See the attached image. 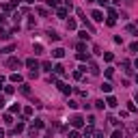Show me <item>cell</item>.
<instances>
[{
    "label": "cell",
    "instance_id": "4316f807",
    "mask_svg": "<svg viewBox=\"0 0 138 138\" xmlns=\"http://www.w3.org/2000/svg\"><path fill=\"white\" fill-rule=\"evenodd\" d=\"M134 65H136V67H138V58H136V61H134Z\"/></svg>",
    "mask_w": 138,
    "mask_h": 138
},
{
    "label": "cell",
    "instance_id": "44dd1931",
    "mask_svg": "<svg viewBox=\"0 0 138 138\" xmlns=\"http://www.w3.org/2000/svg\"><path fill=\"white\" fill-rule=\"evenodd\" d=\"M47 4L50 7H58V0H47Z\"/></svg>",
    "mask_w": 138,
    "mask_h": 138
},
{
    "label": "cell",
    "instance_id": "277c9868",
    "mask_svg": "<svg viewBox=\"0 0 138 138\" xmlns=\"http://www.w3.org/2000/svg\"><path fill=\"white\" fill-rule=\"evenodd\" d=\"M91 17H93L95 22H101V20H104V13H101V11H93V13H91Z\"/></svg>",
    "mask_w": 138,
    "mask_h": 138
},
{
    "label": "cell",
    "instance_id": "d6986e66",
    "mask_svg": "<svg viewBox=\"0 0 138 138\" xmlns=\"http://www.w3.org/2000/svg\"><path fill=\"white\" fill-rule=\"evenodd\" d=\"M95 106H97V108H99V110H101V108H104L106 104H104V101H101V99H97V101H95Z\"/></svg>",
    "mask_w": 138,
    "mask_h": 138
},
{
    "label": "cell",
    "instance_id": "5b68a950",
    "mask_svg": "<svg viewBox=\"0 0 138 138\" xmlns=\"http://www.w3.org/2000/svg\"><path fill=\"white\" fill-rule=\"evenodd\" d=\"M26 67H30V69H37V67H39V63L35 61V58H28V61H26Z\"/></svg>",
    "mask_w": 138,
    "mask_h": 138
},
{
    "label": "cell",
    "instance_id": "603a6c76",
    "mask_svg": "<svg viewBox=\"0 0 138 138\" xmlns=\"http://www.w3.org/2000/svg\"><path fill=\"white\" fill-rule=\"evenodd\" d=\"M93 138H104V134H101V132H95V134H93Z\"/></svg>",
    "mask_w": 138,
    "mask_h": 138
},
{
    "label": "cell",
    "instance_id": "8992f818",
    "mask_svg": "<svg viewBox=\"0 0 138 138\" xmlns=\"http://www.w3.org/2000/svg\"><path fill=\"white\" fill-rule=\"evenodd\" d=\"M54 74H56V76H63V74H65V67H63V65H56V67H54Z\"/></svg>",
    "mask_w": 138,
    "mask_h": 138
},
{
    "label": "cell",
    "instance_id": "3957f363",
    "mask_svg": "<svg viewBox=\"0 0 138 138\" xmlns=\"http://www.w3.org/2000/svg\"><path fill=\"white\" fill-rule=\"evenodd\" d=\"M52 56H54V58H63V56H65V50H63V47H56V50L52 52Z\"/></svg>",
    "mask_w": 138,
    "mask_h": 138
},
{
    "label": "cell",
    "instance_id": "cb8c5ba5",
    "mask_svg": "<svg viewBox=\"0 0 138 138\" xmlns=\"http://www.w3.org/2000/svg\"><path fill=\"white\" fill-rule=\"evenodd\" d=\"M4 106V97H2V95H0V108H2Z\"/></svg>",
    "mask_w": 138,
    "mask_h": 138
},
{
    "label": "cell",
    "instance_id": "7c38bea8",
    "mask_svg": "<svg viewBox=\"0 0 138 138\" xmlns=\"http://www.w3.org/2000/svg\"><path fill=\"white\" fill-rule=\"evenodd\" d=\"M67 28H69V30H74V28H76V20H69L67 22Z\"/></svg>",
    "mask_w": 138,
    "mask_h": 138
},
{
    "label": "cell",
    "instance_id": "6da1fadb",
    "mask_svg": "<svg viewBox=\"0 0 138 138\" xmlns=\"http://www.w3.org/2000/svg\"><path fill=\"white\" fill-rule=\"evenodd\" d=\"M71 125H74V127H82V125H84V119L82 117H74L71 119Z\"/></svg>",
    "mask_w": 138,
    "mask_h": 138
},
{
    "label": "cell",
    "instance_id": "ffe728a7",
    "mask_svg": "<svg viewBox=\"0 0 138 138\" xmlns=\"http://www.w3.org/2000/svg\"><path fill=\"white\" fill-rule=\"evenodd\" d=\"M80 39H84V41H88V35H86V30H82V33H80Z\"/></svg>",
    "mask_w": 138,
    "mask_h": 138
},
{
    "label": "cell",
    "instance_id": "8fae6325",
    "mask_svg": "<svg viewBox=\"0 0 138 138\" xmlns=\"http://www.w3.org/2000/svg\"><path fill=\"white\" fill-rule=\"evenodd\" d=\"M127 33H132V35H136V37H138V28H136V26H132V24L127 26Z\"/></svg>",
    "mask_w": 138,
    "mask_h": 138
},
{
    "label": "cell",
    "instance_id": "2e32d148",
    "mask_svg": "<svg viewBox=\"0 0 138 138\" xmlns=\"http://www.w3.org/2000/svg\"><path fill=\"white\" fill-rule=\"evenodd\" d=\"M69 138H80V134H78L76 129H71V132H69Z\"/></svg>",
    "mask_w": 138,
    "mask_h": 138
},
{
    "label": "cell",
    "instance_id": "9a60e30c",
    "mask_svg": "<svg viewBox=\"0 0 138 138\" xmlns=\"http://www.w3.org/2000/svg\"><path fill=\"white\" fill-rule=\"evenodd\" d=\"M112 138H123V132H119V129L112 132Z\"/></svg>",
    "mask_w": 138,
    "mask_h": 138
},
{
    "label": "cell",
    "instance_id": "7a4b0ae2",
    "mask_svg": "<svg viewBox=\"0 0 138 138\" xmlns=\"http://www.w3.org/2000/svg\"><path fill=\"white\" fill-rule=\"evenodd\" d=\"M7 67H20V61L15 56H11V58H7Z\"/></svg>",
    "mask_w": 138,
    "mask_h": 138
},
{
    "label": "cell",
    "instance_id": "7402d4cb",
    "mask_svg": "<svg viewBox=\"0 0 138 138\" xmlns=\"http://www.w3.org/2000/svg\"><path fill=\"white\" fill-rule=\"evenodd\" d=\"M129 50H132V52H138V43H132V45H129Z\"/></svg>",
    "mask_w": 138,
    "mask_h": 138
},
{
    "label": "cell",
    "instance_id": "e0dca14e",
    "mask_svg": "<svg viewBox=\"0 0 138 138\" xmlns=\"http://www.w3.org/2000/svg\"><path fill=\"white\" fill-rule=\"evenodd\" d=\"M30 115H33V108H30V106H28V108H26V110H24V117H30Z\"/></svg>",
    "mask_w": 138,
    "mask_h": 138
},
{
    "label": "cell",
    "instance_id": "ba28073f",
    "mask_svg": "<svg viewBox=\"0 0 138 138\" xmlns=\"http://www.w3.org/2000/svg\"><path fill=\"white\" fill-rule=\"evenodd\" d=\"M106 104H108V106H110V108H115V106H117V99H115V97H112V95H110V97H108V99H106Z\"/></svg>",
    "mask_w": 138,
    "mask_h": 138
},
{
    "label": "cell",
    "instance_id": "484cf974",
    "mask_svg": "<svg viewBox=\"0 0 138 138\" xmlns=\"http://www.w3.org/2000/svg\"><path fill=\"white\" fill-rule=\"evenodd\" d=\"M2 82H4V78H2V76H0V84H2Z\"/></svg>",
    "mask_w": 138,
    "mask_h": 138
},
{
    "label": "cell",
    "instance_id": "83f0119b",
    "mask_svg": "<svg viewBox=\"0 0 138 138\" xmlns=\"http://www.w3.org/2000/svg\"><path fill=\"white\" fill-rule=\"evenodd\" d=\"M136 101H138V95H136Z\"/></svg>",
    "mask_w": 138,
    "mask_h": 138
},
{
    "label": "cell",
    "instance_id": "9c48e42d",
    "mask_svg": "<svg viewBox=\"0 0 138 138\" xmlns=\"http://www.w3.org/2000/svg\"><path fill=\"white\" fill-rule=\"evenodd\" d=\"M56 15H58V17H61V20H63V17H65V15H67V9H63V7H61V9H56Z\"/></svg>",
    "mask_w": 138,
    "mask_h": 138
},
{
    "label": "cell",
    "instance_id": "30bf717a",
    "mask_svg": "<svg viewBox=\"0 0 138 138\" xmlns=\"http://www.w3.org/2000/svg\"><path fill=\"white\" fill-rule=\"evenodd\" d=\"M11 82H22V76L20 74H11Z\"/></svg>",
    "mask_w": 138,
    "mask_h": 138
},
{
    "label": "cell",
    "instance_id": "4fadbf2b",
    "mask_svg": "<svg viewBox=\"0 0 138 138\" xmlns=\"http://www.w3.org/2000/svg\"><path fill=\"white\" fill-rule=\"evenodd\" d=\"M41 67H43V69H45V71H52V63H47V61H45V63H43V65H41Z\"/></svg>",
    "mask_w": 138,
    "mask_h": 138
},
{
    "label": "cell",
    "instance_id": "ac0fdd59",
    "mask_svg": "<svg viewBox=\"0 0 138 138\" xmlns=\"http://www.w3.org/2000/svg\"><path fill=\"white\" fill-rule=\"evenodd\" d=\"M104 58H106V61H108V63H110V61H112V58H115V56H112V54H110V52H106V54H104Z\"/></svg>",
    "mask_w": 138,
    "mask_h": 138
},
{
    "label": "cell",
    "instance_id": "52a82bcc",
    "mask_svg": "<svg viewBox=\"0 0 138 138\" xmlns=\"http://www.w3.org/2000/svg\"><path fill=\"white\" fill-rule=\"evenodd\" d=\"M101 91H104V93H110V91H112V84H110V82H104V84H101Z\"/></svg>",
    "mask_w": 138,
    "mask_h": 138
},
{
    "label": "cell",
    "instance_id": "d4e9b609",
    "mask_svg": "<svg viewBox=\"0 0 138 138\" xmlns=\"http://www.w3.org/2000/svg\"><path fill=\"white\" fill-rule=\"evenodd\" d=\"M0 138H4V129H0Z\"/></svg>",
    "mask_w": 138,
    "mask_h": 138
},
{
    "label": "cell",
    "instance_id": "5bb4252c",
    "mask_svg": "<svg viewBox=\"0 0 138 138\" xmlns=\"http://www.w3.org/2000/svg\"><path fill=\"white\" fill-rule=\"evenodd\" d=\"M13 132H15V134H17V132H24V123H17V125H15V129H13Z\"/></svg>",
    "mask_w": 138,
    "mask_h": 138
}]
</instances>
